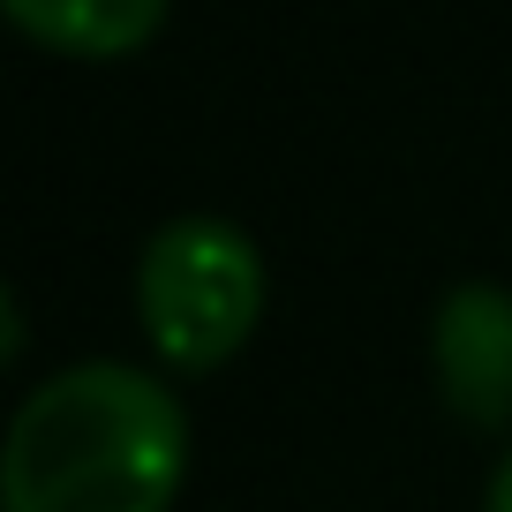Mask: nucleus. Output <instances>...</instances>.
Returning <instances> with one entry per match:
<instances>
[{
	"mask_svg": "<svg viewBox=\"0 0 512 512\" xmlns=\"http://www.w3.org/2000/svg\"><path fill=\"white\" fill-rule=\"evenodd\" d=\"M189 482L181 400L136 362H68L38 384L0 445L8 512H174Z\"/></svg>",
	"mask_w": 512,
	"mask_h": 512,
	"instance_id": "f257e3e1",
	"label": "nucleus"
},
{
	"mask_svg": "<svg viewBox=\"0 0 512 512\" xmlns=\"http://www.w3.org/2000/svg\"><path fill=\"white\" fill-rule=\"evenodd\" d=\"M136 317L166 369L211 377L264 317V256L219 211H181L136 256Z\"/></svg>",
	"mask_w": 512,
	"mask_h": 512,
	"instance_id": "f03ea898",
	"label": "nucleus"
},
{
	"mask_svg": "<svg viewBox=\"0 0 512 512\" xmlns=\"http://www.w3.org/2000/svg\"><path fill=\"white\" fill-rule=\"evenodd\" d=\"M490 512H512V452L497 460V475H490V497H482Z\"/></svg>",
	"mask_w": 512,
	"mask_h": 512,
	"instance_id": "39448f33",
	"label": "nucleus"
},
{
	"mask_svg": "<svg viewBox=\"0 0 512 512\" xmlns=\"http://www.w3.org/2000/svg\"><path fill=\"white\" fill-rule=\"evenodd\" d=\"M430 362L437 392L467 430H505L512 422V287L460 279L445 287L430 317Z\"/></svg>",
	"mask_w": 512,
	"mask_h": 512,
	"instance_id": "7ed1b4c3",
	"label": "nucleus"
},
{
	"mask_svg": "<svg viewBox=\"0 0 512 512\" xmlns=\"http://www.w3.org/2000/svg\"><path fill=\"white\" fill-rule=\"evenodd\" d=\"M8 23L68 61H128L166 31L174 0H0Z\"/></svg>",
	"mask_w": 512,
	"mask_h": 512,
	"instance_id": "20e7f679",
	"label": "nucleus"
}]
</instances>
